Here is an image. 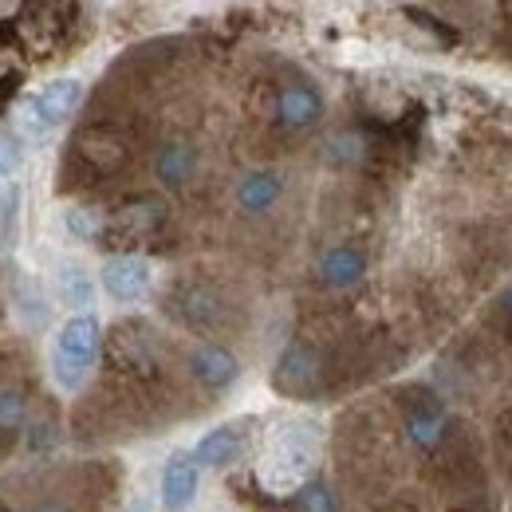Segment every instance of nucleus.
<instances>
[{
    "mask_svg": "<svg viewBox=\"0 0 512 512\" xmlns=\"http://www.w3.org/2000/svg\"><path fill=\"white\" fill-rule=\"evenodd\" d=\"M197 481H201V473H197L190 453H174L162 469V505H166V512L190 509L193 497H197Z\"/></svg>",
    "mask_w": 512,
    "mask_h": 512,
    "instance_id": "obj_10",
    "label": "nucleus"
},
{
    "mask_svg": "<svg viewBox=\"0 0 512 512\" xmlns=\"http://www.w3.org/2000/svg\"><path fill=\"white\" fill-rule=\"evenodd\" d=\"M272 119L280 130H308L323 119V95L308 79H288L272 95Z\"/></svg>",
    "mask_w": 512,
    "mask_h": 512,
    "instance_id": "obj_5",
    "label": "nucleus"
},
{
    "mask_svg": "<svg viewBox=\"0 0 512 512\" xmlns=\"http://www.w3.org/2000/svg\"><path fill=\"white\" fill-rule=\"evenodd\" d=\"M190 375L205 386V390L217 394V390H225V386L237 383L241 363H237L233 351H225V347H217V343H201V347H193L190 351Z\"/></svg>",
    "mask_w": 512,
    "mask_h": 512,
    "instance_id": "obj_8",
    "label": "nucleus"
},
{
    "mask_svg": "<svg viewBox=\"0 0 512 512\" xmlns=\"http://www.w3.org/2000/svg\"><path fill=\"white\" fill-rule=\"evenodd\" d=\"M501 304H505V312H509V316H512V288H509V292H505V300H501Z\"/></svg>",
    "mask_w": 512,
    "mask_h": 512,
    "instance_id": "obj_16",
    "label": "nucleus"
},
{
    "mask_svg": "<svg viewBox=\"0 0 512 512\" xmlns=\"http://www.w3.org/2000/svg\"><path fill=\"white\" fill-rule=\"evenodd\" d=\"M12 170H16V154H12V150H8V142L0 138V178H8Z\"/></svg>",
    "mask_w": 512,
    "mask_h": 512,
    "instance_id": "obj_15",
    "label": "nucleus"
},
{
    "mask_svg": "<svg viewBox=\"0 0 512 512\" xmlns=\"http://www.w3.org/2000/svg\"><path fill=\"white\" fill-rule=\"evenodd\" d=\"M79 99H83V83H75V79H56V83H48L44 91H36V95L20 107V127L28 130V134H44V130L60 127L64 119L75 115Z\"/></svg>",
    "mask_w": 512,
    "mask_h": 512,
    "instance_id": "obj_4",
    "label": "nucleus"
},
{
    "mask_svg": "<svg viewBox=\"0 0 512 512\" xmlns=\"http://www.w3.org/2000/svg\"><path fill=\"white\" fill-rule=\"evenodd\" d=\"M457 512H465V509H457Z\"/></svg>",
    "mask_w": 512,
    "mask_h": 512,
    "instance_id": "obj_18",
    "label": "nucleus"
},
{
    "mask_svg": "<svg viewBox=\"0 0 512 512\" xmlns=\"http://www.w3.org/2000/svg\"><path fill=\"white\" fill-rule=\"evenodd\" d=\"M103 288L115 296V300H142V292L150 288V264L142 260V256H111L107 260V268H103Z\"/></svg>",
    "mask_w": 512,
    "mask_h": 512,
    "instance_id": "obj_9",
    "label": "nucleus"
},
{
    "mask_svg": "<svg viewBox=\"0 0 512 512\" xmlns=\"http://www.w3.org/2000/svg\"><path fill=\"white\" fill-rule=\"evenodd\" d=\"M402 426H406V438L422 449V453H434V449H442V442H446L449 414L430 390L410 386L402 394Z\"/></svg>",
    "mask_w": 512,
    "mask_h": 512,
    "instance_id": "obj_3",
    "label": "nucleus"
},
{
    "mask_svg": "<svg viewBox=\"0 0 512 512\" xmlns=\"http://www.w3.org/2000/svg\"><path fill=\"white\" fill-rule=\"evenodd\" d=\"M316 280L327 292H351L367 280V253L351 241H339L331 249H323V256L316 260Z\"/></svg>",
    "mask_w": 512,
    "mask_h": 512,
    "instance_id": "obj_6",
    "label": "nucleus"
},
{
    "mask_svg": "<svg viewBox=\"0 0 512 512\" xmlns=\"http://www.w3.org/2000/svg\"><path fill=\"white\" fill-rule=\"evenodd\" d=\"M64 280H67V288H64L67 304H91V284H87V276H83V272L67 268Z\"/></svg>",
    "mask_w": 512,
    "mask_h": 512,
    "instance_id": "obj_14",
    "label": "nucleus"
},
{
    "mask_svg": "<svg viewBox=\"0 0 512 512\" xmlns=\"http://www.w3.org/2000/svg\"><path fill=\"white\" fill-rule=\"evenodd\" d=\"M339 497L331 493V485L323 481H312V485H300L288 501V512H339Z\"/></svg>",
    "mask_w": 512,
    "mask_h": 512,
    "instance_id": "obj_13",
    "label": "nucleus"
},
{
    "mask_svg": "<svg viewBox=\"0 0 512 512\" xmlns=\"http://www.w3.org/2000/svg\"><path fill=\"white\" fill-rule=\"evenodd\" d=\"M99 347H103V327L95 316H75L64 323V331L56 335V351H52V375L56 386L67 394H79V386L91 379L95 363H99Z\"/></svg>",
    "mask_w": 512,
    "mask_h": 512,
    "instance_id": "obj_1",
    "label": "nucleus"
},
{
    "mask_svg": "<svg viewBox=\"0 0 512 512\" xmlns=\"http://www.w3.org/2000/svg\"><path fill=\"white\" fill-rule=\"evenodd\" d=\"M272 386L280 394H288V398H320V394H327L331 379H327V355H323V347L304 343V339L288 343L284 355L276 359Z\"/></svg>",
    "mask_w": 512,
    "mask_h": 512,
    "instance_id": "obj_2",
    "label": "nucleus"
},
{
    "mask_svg": "<svg viewBox=\"0 0 512 512\" xmlns=\"http://www.w3.org/2000/svg\"><path fill=\"white\" fill-rule=\"evenodd\" d=\"M509 12H512V4H509Z\"/></svg>",
    "mask_w": 512,
    "mask_h": 512,
    "instance_id": "obj_17",
    "label": "nucleus"
},
{
    "mask_svg": "<svg viewBox=\"0 0 512 512\" xmlns=\"http://www.w3.org/2000/svg\"><path fill=\"white\" fill-rule=\"evenodd\" d=\"M241 453H245V430H241V426H221V430L205 434L190 457L197 469H201V465L221 469V465H233Z\"/></svg>",
    "mask_w": 512,
    "mask_h": 512,
    "instance_id": "obj_11",
    "label": "nucleus"
},
{
    "mask_svg": "<svg viewBox=\"0 0 512 512\" xmlns=\"http://www.w3.org/2000/svg\"><path fill=\"white\" fill-rule=\"evenodd\" d=\"M154 178L166 186V190H182V186H190L193 178H197V170H201V150L186 142V138H170V142H162L158 150H154Z\"/></svg>",
    "mask_w": 512,
    "mask_h": 512,
    "instance_id": "obj_7",
    "label": "nucleus"
},
{
    "mask_svg": "<svg viewBox=\"0 0 512 512\" xmlns=\"http://www.w3.org/2000/svg\"><path fill=\"white\" fill-rule=\"evenodd\" d=\"M284 197V178L272 174V170H256V174H245L241 186H237V205L245 213H268L276 201Z\"/></svg>",
    "mask_w": 512,
    "mask_h": 512,
    "instance_id": "obj_12",
    "label": "nucleus"
}]
</instances>
